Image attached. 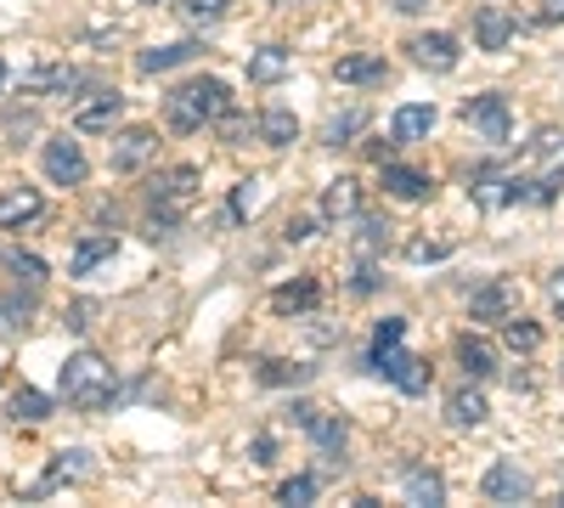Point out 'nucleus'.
<instances>
[{"label": "nucleus", "instance_id": "nucleus-47", "mask_svg": "<svg viewBox=\"0 0 564 508\" xmlns=\"http://www.w3.org/2000/svg\"><path fill=\"white\" fill-rule=\"evenodd\" d=\"M536 23H564V0H536Z\"/></svg>", "mask_w": 564, "mask_h": 508}, {"label": "nucleus", "instance_id": "nucleus-5", "mask_svg": "<svg viewBox=\"0 0 564 508\" xmlns=\"http://www.w3.org/2000/svg\"><path fill=\"white\" fill-rule=\"evenodd\" d=\"M367 367H372L379 379H390L395 390H406V396L430 390V367H423L406 345H372V350H367Z\"/></svg>", "mask_w": 564, "mask_h": 508}, {"label": "nucleus", "instance_id": "nucleus-22", "mask_svg": "<svg viewBox=\"0 0 564 508\" xmlns=\"http://www.w3.org/2000/svg\"><path fill=\"white\" fill-rule=\"evenodd\" d=\"M361 215V181L339 175L322 187V220H356Z\"/></svg>", "mask_w": 564, "mask_h": 508}, {"label": "nucleus", "instance_id": "nucleus-34", "mask_svg": "<svg viewBox=\"0 0 564 508\" xmlns=\"http://www.w3.org/2000/svg\"><path fill=\"white\" fill-rule=\"evenodd\" d=\"M384 238H390V220L384 215H361V233H356V249H361V260H372L384 249Z\"/></svg>", "mask_w": 564, "mask_h": 508}, {"label": "nucleus", "instance_id": "nucleus-2", "mask_svg": "<svg viewBox=\"0 0 564 508\" xmlns=\"http://www.w3.org/2000/svg\"><path fill=\"white\" fill-rule=\"evenodd\" d=\"M198 187H204V175H198V164H170V170H159L153 181H148V238L159 244V238H170L175 226L193 215V204H198Z\"/></svg>", "mask_w": 564, "mask_h": 508}, {"label": "nucleus", "instance_id": "nucleus-33", "mask_svg": "<svg viewBox=\"0 0 564 508\" xmlns=\"http://www.w3.org/2000/svg\"><path fill=\"white\" fill-rule=\"evenodd\" d=\"M175 12L193 23V29H215L231 12V0H175Z\"/></svg>", "mask_w": 564, "mask_h": 508}, {"label": "nucleus", "instance_id": "nucleus-46", "mask_svg": "<svg viewBox=\"0 0 564 508\" xmlns=\"http://www.w3.org/2000/svg\"><path fill=\"white\" fill-rule=\"evenodd\" d=\"M7 130H12V136H34L40 125H34V114L23 108V114H7Z\"/></svg>", "mask_w": 564, "mask_h": 508}, {"label": "nucleus", "instance_id": "nucleus-19", "mask_svg": "<svg viewBox=\"0 0 564 508\" xmlns=\"http://www.w3.org/2000/svg\"><path fill=\"white\" fill-rule=\"evenodd\" d=\"M334 79L339 85H384L390 79V63H384V52H356V57H339L334 63Z\"/></svg>", "mask_w": 564, "mask_h": 508}, {"label": "nucleus", "instance_id": "nucleus-28", "mask_svg": "<svg viewBox=\"0 0 564 508\" xmlns=\"http://www.w3.org/2000/svg\"><path fill=\"white\" fill-rule=\"evenodd\" d=\"M289 68H294V52H289V45H260V52L249 57V79H254V85H276Z\"/></svg>", "mask_w": 564, "mask_h": 508}, {"label": "nucleus", "instance_id": "nucleus-36", "mask_svg": "<svg viewBox=\"0 0 564 508\" xmlns=\"http://www.w3.org/2000/svg\"><path fill=\"white\" fill-rule=\"evenodd\" d=\"M276 502H289V508H300V502H316V475H289L276 486Z\"/></svg>", "mask_w": 564, "mask_h": 508}, {"label": "nucleus", "instance_id": "nucleus-31", "mask_svg": "<svg viewBox=\"0 0 564 508\" xmlns=\"http://www.w3.org/2000/svg\"><path fill=\"white\" fill-rule=\"evenodd\" d=\"M401 486H406V497H412V502H423V508L446 502V480H441L435 469H406V475H401Z\"/></svg>", "mask_w": 564, "mask_h": 508}, {"label": "nucleus", "instance_id": "nucleus-23", "mask_svg": "<svg viewBox=\"0 0 564 508\" xmlns=\"http://www.w3.org/2000/svg\"><path fill=\"white\" fill-rule=\"evenodd\" d=\"M204 52L198 40H175V45H153V52H141L135 57V74H170V68H186Z\"/></svg>", "mask_w": 564, "mask_h": 508}, {"label": "nucleus", "instance_id": "nucleus-17", "mask_svg": "<svg viewBox=\"0 0 564 508\" xmlns=\"http://www.w3.org/2000/svg\"><path fill=\"white\" fill-rule=\"evenodd\" d=\"M435 108L430 102H406V108H395V119H390V142L395 148H412V142H423V136L435 130Z\"/></svg>", "mask_w": 564, "mask_h": 508}, {"label": "nucleus", "instance_id": "nucleus-26", "mask_svg": "<svg viewBox=\"0 0 564 508\" xmlns=\"http://www.w3.org/2000/svg\"><path fill=\"white\" fill-rule=\"evenodd\" d=\"M7 419H12V424H45V419H52V396L34 390V385L12 390V396H7Z\"/></svg>", "mask_w": 564, "mask_h": 508}, {"label": "nucleus", "instance_id": "nucleus-38", "mask_svg": "<svg viewBox=\"0 0 564 508\" xmlns=\"http://www.w3.org/2000/svg\"><path fill=\"white\" fill-rule=\"evenodd\" d=\"M531 198H536V181H525V175H502L497 204H531Z\"/></svg>", "mask_w": 564, "mask_h": 508}, {"label": "nucleus", "instance_id": "nucleus-48", "mask_svg": "<svg viewBox=\"0 0 564 508\" xmlns=\"http://www.w3.org/2000/svg\"><path fill=\"white\" fill-rule=\"evenodd\" d=\"M390 148H395V142H367V159H372V164H384V159H390Z\"/></svg>", "mask_w": 564, "mask_h": 508}, {"label": "nucleus", "instance_id": "nucleus-1", "mask_svg": "<svg viewBox=\"0 0 564 508\" xmlns=\"http://www.w3.org/2000/svg\"><path fill=\"white\" fill-rule=\"evenodd\" d=\"M226 108H238L231 102V85L215 79V74H193V79H181L170 97H164V125L175 136H198L204 125H215Z\"/></svg>", "mask_w": 564, "mask_h": 508}, {"label": "nucleus", "instance_id": "nucleus-12", "mask_svg": "<svg viewBox=\"0 0 564 508\" xmlns=\"http://www.w3.org/2000/svg\"><path fill=\"white\" fill-rule=\"evenodd\" d=\"M480 497L486 502H525L531 497V475L513 464V457H497V464L480 475Z\"/></svg>", "mask_w": 564, "mask_h": 508}, {"label": "nucleus", "instance_id": "nucleus-21", "mask_svg": "<svg viewBox=\"0 0 564 508\" xmlns=\"http://www.w3.org/2000/svg\"><path fill=\"white\" fill-rule=\"evenodd\" d=\"M457 367L468 379H491L497 374V345L486 334H457Z\"/></svg>", "mask_w": 564, "mask_h": 508}, {"label": "nucleus", "instance_id": "nucleus-52", "mask_svg": "<svg viewBox=\"0 0 564 508\" xmlns=\"http://www.w3.org/2000/svg\"><path fill=\"white\" fill-rule=\"evenodd\" d=\"M0 379H7V361H0Z\"/></svg>", "mask_w": 564, "mask_h": 508}, {"label": "nucleus", "instance_id": "nucleus-4", "mask_svg": "<svg viewBox=\"0 0 564 508\" xmlns=\"http://www.w3.org/2000/svg\"><path fill=\"white\" fill-rule=\"evenodd\" d=\"M289 419L316 441V452L327 457V464H345V446H350V424L339 419V412H322V407H311V401H294L289 407Z\"/></svg>", "mask_w": 564, "mask_h": 508}, {"label": "nucleus", "instance_id": "nucleus-29", "mask_svg": "<svg viewBox=\"0 0 564 508\" xmlns=\"http://www.w3.org/2000/svg\"><path fill=\"white\" fill-rule=\"evenodd\" d=\"M34 311H40V300H34V294L7 289V294H0V334H23L29 322H34Z\"/></svg>", "mask_w": 564, "mask_h": 508}, {"label": "nucleus", "instance_id": "nucleus-14", "mask_svg": "<svg viewBox=\"0 0 564 508\" xmlns=\"http://www.w3.org/2000/svg\"><path fill=\"white\" fill-rule=\"evenodd\" d=\"M520 311V289H513V277H491L486 289H475V300H468V316L475 322H502Z\"/></svg>", "mask_w": 564, "mask_h": 508}, {"label": "nucleus", "instance_id": "nucleus-50", "mask_svg": "<svg viewBox=\"0 0 564 508\" xmlns=\"http://www.w3.org/2000/svg\"><path fill=\"white\" fill-rule=\"evenodd\" d=\"M12 85V68H7V57H0V90H7Z\"/></svg>", "mask_w": 564, "mask_h": 508}, {"label": "nucleus", "instance_id": "nucleus-37", "mask_svg": "<svg viewBox=\"0 0 564 508\" xmlns=\"http://www.w3.org/2000/svg\"><path fill=\"white\" fill-rule=\"evenodd\" d=\"M215 125H220V142H226V148H243V136H249V119H243L238 108H226V114H220Z\"/></svg>", "mask_w": 564, "mask_h": 508}, {"label": "nucleus", "instance_id": "nucleus-9", "mask_svg": "<svg viewBox=\"0 0 564 508\" xmlns=\"http://www.w3.org/2000/svg\"><path fill=\"white\" fill-rule=\"evenodd\" d=\"M153 153H159V130L153 125H130V130H113L108 164H113V175H135L141 164H153Z\"/></svg>", "mask_w": 564, "mask_h": 508}, {"label": "nucleus", "instance_id": "nucleus-13", "mask_svg": "<svg viewBox=\"0 0 564 508\" xmlns=\"http://www.w3.org/2000/svg\"><path fill=\"white\" fill-rule=\"evenodd\" d=\"M40 215H45L40 187H23V181L0 187V233H23V226H34Z\"/></svg>", "mask_w": 564, "mask_h": 508}, {"label": "nucleus", "instance_id": "nucleus-10", "mask_svg": "<svg viewBox=\"0 0 564 508\" xmlns=\"http://www.w3.org/2000/svg\"><path fill=\"white\" fill-rule=\"evenodd\" d=\"M406 57H412L417 68H430V74H452V68L463 63V45H457V34L430 29V34H412V40H406Z\"/></svg>", "mask_w": 564, "mask_h": 508}, {"label": "nucleus", "instance_id": "nucleus-40", "mask_svg": "<svg viewBox=\"0 0 564 508\" xmlns=\"http://www.w3.org/2000/svg\"><path fill=\"white\" fill-rule=\"evenodd\" d=\"M379 283H384V277H379V266H372V260H361V266H356V277H350V294H361V300H367V294L379 289Z\"/></svg>", "mask_w": 564, "mask_h": 508}, {"label": "nucleus", "instance_id": "nucleus-18", "mask_svg": "<svg viewBox=\"0 0 564 508\" xmlns=\"http://www.w3.org/2000/svg\"><path fill=\"white\" fill-rule=\"evenodd\" d=\"M486 419H491V401H486L475 385L446 396V424H452V430H480Z\"/></svg>", "mask_w": 564, "mask_h": 508}, {"label": "nucleus", "instance_id": "nucleus-16", "mask_svg": "<svg viewBox=\"0 0 564 508\" xmlns=\"http://www.w3.org/2000/svg\"><path fill=\"white\" fill-rule=\"evenodd\" d=\"M379 187L390 193V198H401V204H423V198H430L435 193V181L430 175H423V170H406V164H379Z\"/></svg>", "mask_w": 564, "mask_h": 508}, {"label": "nucleus", "instance_id": "nucleus-42", "mask_svg": "<svg viewBox=\"0 0 564 508\" xmlns=\"http://www.w3.org/2000/svg\"><path fill=\"white\" fill-rule=\"evenodd\" d=\"M282 238H289V244H305V238H316V220H311V215H289V226H282Z\"/></svg>", "mask_w": 564, "mask_h": 508}, {"label": "nucleus", "instance_id": "nucleus-8", "mask_svg": "<svg viewBox=\"0 0 564 508\" xmlns=\"http://www.w3.org/2000/svg\"><path fill=\"white\" fill-rule=\"evenodd\" d=\"M463 119L475 125L491 148H502L508 136H513V108H508L502 90H486V97H468V102H463Z\"/></svg>", "mask_w": 564, "mask_h": 508}, {"label": "nucleus", "instance_id": "nucleus-44", "mask_svg": "<svg viewBox=\"0 0 564 508\" xmlns=\"http://www.w3.org/2000/svg\"><path fill=\"white\" fill-rule=\"evenodd\" d=\"M547 305H553V316L564 322V266H558V271L547 277Z\"/></svg>", "mask_w": 564, "mask_h": 508}, {"label": "nucleus", "instance_id": "nucleus-3", "mask_svg": "<svg viewBox=\"0 0 564 508\" xmlns=\"http://www.w3.org/2000/svg\"><path fill=\"white\" fill-rule=\"evenodd\" d=\"M57 385H63L68 407H79V412H108V407L119 401V374L108 367L102 350H74V356L63 361Z\"/></svg>", "mask_w": 564, "mask_h": 508}, {"label": "nucleus", "instance_id": "nucleus-7", "mask_svg": "<svg viewBox=\"0 0 564 508\" xmlns=\"http://www.w3.org/2000/svg\"><path fill=\"white\" fill-rule=\"evenodd\" d=\"M68 119H74L79 136H113L119 119H124V97H119V90H90V97L74 102Z\"/></svg>", "mask_w": 564, "mask_h": 508}, {"label": "nucleus", "instance_id": "nucleus-24", "mask_svg": "<svg viewBox=\"0 0 564 508\" xmlns=\"http://www.w3.org/2000/svg\"><path fill=\"white\" fill-rule=\"evenodd\" d=\"M119 255V238L113 233H85L79 244H74V260H68V277H90L102 260H113Z\"/></svg>", "mask_w": 564, "mask_h": 508}, {"label": "nucleus", "instance_id": "nucleus-49", "mask_svg": "<svg viewBox=\"0 0 564 508\" xmlns=\"http://www.w3.org/2000/svg\"><path fill=\"white\" fill-rule=\"evenodd\" d=\"M390 7H395L401 18H412V12H423V7H430V0H390Z\"/></svg>", "mask_w": 564, "mask_h": 508}, {"label": "nucleus", "instance_id": "nucleus-53", "mask_svg": "<svg viewBox=\"0 0 564 508\" xmlns=\"http://www.w3.org/2000/svg\"><path fill=\"white\" fill-rule=\"evenodd\" d=\"M289 7H294V0H289Z\"/></svg>", "mask_w": 564, "mask_h": 508}, {"label": "nucleus", "instance_id": "nucleus-32", "mask_svg": "<svg viewBox=\"0 0 564 508\" xmlns=\"http://www.w3.org/2000/svg\"><path fill=\"white\" fill-rule=\"evenodd\" d=\"M361 130H367V108H345L339 119H327V130H322V148H350Z\"/></svg>", "mask_w": 564, "mask_h": 508}, {"label": "nucleus", "instance_id": "nucleus-43", "mask_svg": "<svg viewBox=\"0 0 564 508\" xmlns=\"http://www.w3.org/2000/svg\"><path fill=\"white\" fill-rule=\"evenodd\" d=\"M452 255V244H406V260L412 266H423V260H446Z\"/></svg>", "mask_w": 564, "mask_h": 508}, {"label": "nucleus", "instance_id": "nucleus-11", "mask_svg": "<svg viewBox=\"0 0 564 508\" xmlns=\"http://www.w3.org/2000/svg\"><path fill=\"white\" fill-rule=\"evenodd\" d=\"M74 90H90V74H85V68L40 63V68L23 74V97H74Z\"/></svg>", "mask_w": 564, "mask_h": 508}, {"label": "nucleus", "instance_id": "nucleus-25", "mask_svg": "<svg viewBox=\"0 0 564 508\" xmlns=\"http://www.w3.org/2000/svg\"><path fill=\"white\" fill-rule=\"evenodd\" d=\"M316 300H322V283L316 277H300V283H282L271 294V311L276 316H305V311H316Z\"/></svg>", "mask_w": 564, "mask_h": 508}, {"label": "nucleus", "instance_id": "nucleus-6", "mask_svg": "<svg viewBox=\"0 0 564 508\" xmlns=\"http://www.w3.org/2000/svg\"><path fill=\"white\" fill-rule=\"evenodd\" d=\"M40 164H45V181H57V187H85L90 181V159L74 136H45Z\"/></svg>", "mask_w": 564, "mask_h": 508}, {"label": "nucleus", "instance_id": "nucleus-45", "mask_svg": "<svg viewBox=\"0 0 564 508\" xmlns=\"http://www.w3.org/2000/svg\"><path fill=\"white\" fill-rule=\"evenodd\" d=\"M249 457H254V464L265 469V464H276V441L271 435H254V446H249Z\"/></svg>", "mask_w": 564, "mask_h": 508}, {"label": "nucleus", "instance_id": "nucleus-15", "mask_svg": "<svg viewBox=\"0 0 564 508\" xmlns=\"http://www.w3.org/2000/svg\"><path fill=\"white\" fill-rule=\"evenodd\" d=\"M513 34H520V18L508 7H475V45L480 52H508Z\"/></svg>", "mask_w": 564, "mask_h": 508}, {"label": "nucleus", "instance_id": "nucleus-27", "mask_svg": "<svg viewBox=\"0 0 564 508\" xmlns=\"http://www.w3.org/2000/svg\"><path fill=\"white\" fill-rule=\"evenodd\" d=\"M497 328H502V345H508V350H520V356H536V350H542V322H531V316H520V311L502 316Z\"/></svg>", "mask_w": 564, "mask_h": 508}, {"label": "nucleus", "instance_id": "nucleus-30", "mask_svg": "<svg viewBox=\"0 0 564 508\" xmlns=\"http://www.w3.org/2000/svg\"><path fill=\"white\" fill-rule=\"evenodd\" d=\"M85 475H90V452H79V446L68 452V446H63V452L52 457V469H45L40 491H52V486H63V480H85Z\"/></svg>", "mask_w": 564, "mask_h": 508}, {"label": "nucleus", "instance_id": "nucleus-20", "mask_svg": "<svg viewBox=\"0 0 564 508\" xmlns=\"http://www.w3.org/2000/svg\"><path fill=\"white\" fill-rule=\"evenodd\" d=\"M254 130H260V142L276 148V153L300 142V119H294V108H282V102H271V108L254 119Z\"/></svg>", "mask_w": 564, "mask_h": 508}, {"label": "nucleus", "instance_id": "nucleus-39", "mask_svg": "<svg viewBox=\"0 0 564 508\" xmlns=\"http://www.w3.org/2000/svg\"><path fill=\"white\" fill-rule=\"evenodd\" d=\"M7 266H12L18 277H29V283H45V260H40V255H23V249H12V255H7Z\"/></svg>", "mask_w": 564, "mask_h": 508}, {"label": "nucleus", "instance_id": "nucleus-51", "mask_svg": "<svg viewBox=\"0 0 564 508\" xmlns=\"http://www.w3.org/2000/svg\"><path fill=\"white\" fill-rule=\"evenodd\" d=\"M141 7H159V0H141Z\"/></svg>", "mask_w": 564, "mask_h": 508}, {"label": "nucleus", "instance_id": "nucleus-35", "mask_svg": "<svg viewBox=\"0 0 564 508\" xmlns=\"http://www.w3.org/2000/svg\"><path fill=\"white\" fill-rule=\"evenodd\" d=\"M316 367H300V361H265L260 367V385H305Z\"/></svg>", "mask_w": 564, "mask_h": 508}, {"label": "nucleus", "instance_id": "nucleus-41", "mask_svg": "<svg viewBox=\"0 0 564 508\" xmlns=\"http://www.w3.org/2000/svg\"><path fill=\"white\" fill-rule=\"evenodd\" d=\"M401 339H406V316H384L372 328V345H401Z\"/></svg>", "mask_w": 564, "mask_h": 508}]
</instances>
